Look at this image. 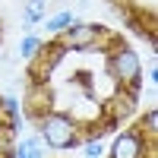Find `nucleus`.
<instances>
[{
	"instance_id": "nucleus-4",
	"label": "nucleus",
	"mask_w": 158,
	"mask_h": 158,
	"mask_svg": "<svg viewBox=\"0 0 158 158\" xmlns=\"http://www.w3.org/2000/svg\"><path fill=\"white\" fill-rule=\"evenodd\" d=\"M152 146L155 142L142 133L139 127H127L114 136L111 149H108V158H149L152 155Z\"/></svg>"
},
{
	"instance_id": "nucleus-10",
	"label": "nucleus",
	"mask_w": 158,
	"mask_h": 158,
	"mask_svg": "<svg viewBox=\"0 0 158 158\" xmlns=\"http://www.w3.org/2000/svg\"><path fill=\"white\" fill-rule=\"evenodd\" d=\"M79 146H82V155H85V158H101V155H104V142H101L98 133L89 136L85 142H79Z\"/></svg>"
},
{
	"instance_id": "nucleus-5",
	"label": "nucleus",
	"mask_w": 158,
	"mask_h": 158,
	"mask_svg": "<svg viewBox=\"0 0 158 158\" xmlns=\"http://www.w3.org/2000/svg\"><path fill=\"white\" fill-rule=\"evenodd\" d=\"M44 16H48V0H22V16H19L22 32H32L35 25H41Z\"/></svg>"
},
{
	"instance_id": "nucleus-8",
	"label": "nucleus",
	"mask_w": 158,
	"mask_h": 158,
	"mask_svg": "<svg viewBox=\"0 0 158 158\" xmlns=\"http://www.w3.org/2000/svg\"><path fill=\"white\" fill-rule=\"evenodd\" d=\"M41 48H44V38H41V35H35V32H25V35L19 38V60L32 63L38 54H41Z\"/></svg>"
},
{
	"instance_id": "nucleus-11",
	"label": "nucleus",
	"mask_w": 158,
	"mask_h": 158,
	"mask_svg": "<svg viewBox=\"0 0 158 158\" xmlns=\"http://www.w3.org/2000/svg\"><path fill=\"white\" fill-rule=\"evenodd\" d=\"M149 79H152V85H158V67H152V70H149Z\"/></svg>"
},
{
	"instance_id": "nucleus-6",
	"label": "nucleus",
	"mask_w": 158,
	"mask_h": 158,
	"mask_svg": "<svg viewBox=\"0 0 158 158\" xmlns=\"http://www.w3.org/2000/svg\"><path fill=\"white\" fill-rule=\"evenodd\" d=\"M13 158H44V142H41V136L32 133V136L19 139L16 146H13Z\"/></svg>"
},
{
	"instance_id": "nucleus-9",
	"label": "nucleus",
	"mask_w": 158,
	"mask_h": 158,
	"mask_svg": "<svg viewBox=\"0 0 158 158\" xmlns=\"http://www.w3.org/2000/svg\"><path fill=\"white\" fill-rule=\"evenodd\" d=\"M136 127H139L142 133H146V136L155 142V139H158V108H149L146 114L139 117V123H136Z\"/></svg>"
},
{
	"instance_id": "nucleus-1",
	"label": "nucleus",
	"mask_w": 158,
	"mask_h": 158,
	"mask_svg": "<svg viewBox=\"0 0 158 158\" xmlns=\"http://www.w3.org/2000/svg\"><path fill=\"white\" fill-rule=\"evenodd\" d=\"M38 136H41L44 149L67 152L82 142V127L63 111H41L38 114Z\"/></svg>"
},
{
	"instance_id": "nucleus-2",
	"label": "nucleus",
	"mask_w": 158,
	"mask_h": 158,
	"mask_svg": "<svg viewBox=\"0 0 158 158\" xmlns=\"http://www.w3.org/2000/svg\"><path fill=\"white\" fill-rule=\"evenodd\" d=\"M108 73L123 92H139L142 85V60L130 44H114L108 51Z\"/></svg>"
},
{
	"instance_id": "nucleus-3",
	"label": "nucleus",
	"mask_w": 158,
	"mask_h": 158,
	"mask_svg": "<svg viewBox=\"0 0 158 158\" xmlns=\"http://www.w3.org/2000/svg\"><path fill=\"white\" fill-rule=\"evenodd\" d=\"M57 38V44L63 48V51H98L104 41H108V29L104 25H98V22H73V25H67L60 35H54Z\"/></svg>"
},
{
	"instance_id": "nucleus-7",
	"label": "nucleus",
	"mask_w": 158,
	"mask_h": 158,
	"mask_svg": "<svg viewBox=\"0 0 158 158\" xmlns=\"http://www.w3.org/2000/svg\"><path fill=\"white\" fill-rule=\"evenodd\" d=\"M76 22V13L70 10V6H63V10H57V13H51V16H44V32L48 35H60L67 25H73Z\"/></svg>"
}]
</instances>
